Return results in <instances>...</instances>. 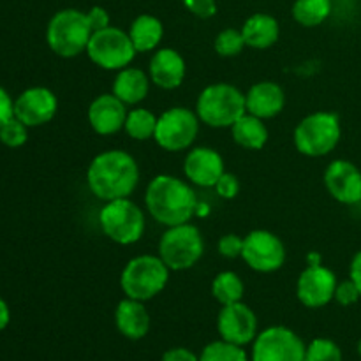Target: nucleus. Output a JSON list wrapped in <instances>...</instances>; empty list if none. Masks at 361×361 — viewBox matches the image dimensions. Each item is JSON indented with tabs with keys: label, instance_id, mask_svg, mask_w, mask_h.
<instances>
[{
	"label": "nucleus",
	"instance_id": "obj_1",
	"mask_svg": "<svg viewBox=\"0 0 361 361\" xmlns=\"http://www.w3.org/2000/svg\"><path fill=\"white\" fill-rule=\"evenodd\" d=\"M140 183V164L126 150L111 148L95 155L87 169V185L94 197L113 201L130 197Z\"/></svg>",
	"mask_w": 361,
	"mask_h": 361
},
{
	"label": "nucleus",
	"instance_id": "obj_2",
	"mask_svg": "<svg viewBox=\"0 0 361 361\" xmlns=\"http://www.w3.org/2000/svg\"><path fill=\"white\" fill-rule=\"evenodd\" d=\"M148 214L164 228L185 224L197 214V196L192 183L173 175H157L145 190Z\"/></svg>",
	"mask_w": 361,
	"mask_h": 361
},
{
	"label": "nucleus",
	"instance_id": "obj_3",
	"mask_svg": "<svg viewBox=\"0 0 361 361\" xmlns=\"http://www.w3.org/2000/svg\"><path fill=\"white\" fill-rule=\"evenodd\" d=\"M92 30L87 13L74 7L60 9L49 18L46 25V44L62 59H76L81 53H87Z\"/></svg>",
	"mask_w": 361,
	"mask_h": 361
},
{
	"label": "nucleus",
	"instance_id": "obj_4",
	"mask_svg": "<svg viewBox=\"0 0 361 361\" xmlns=\"http://www.w3.org/2000/svg\"><path fill=\"white\" fill-rule=\"evenodd\" d=\"M194 111L204 126L231 129L233 123L247 113L245 94L231 83H212L200 92Z\"/></svg>",
	"mask_w": 361,
	"mask_h": 361
},
{
	"label": "nucleus",
	"instance_id": "obj_5",
	"mask_svg": "<svg viewBox=\"0 0 361 361\" xmlns=\"http://www.w3.org/2000/svg\"><path fill=\"white\" fill-rule=\"evenodd\" d=\"M341 137L342 123L337 113L321 109L300 120L293 133V143L302 155L317 159L331 154Z\"/></svg>",
	"mask_w": 361,
	"mask_h": 361
},
{
	"label": "nucleus",
	"instance_id": "obj_6",
	"mask_svg": "<svg viewBox=\"0 0 361 361\" xmlns=\"http://www.w3.org/2000/svg\"><path fill=\"white\" fill-rule=\"evenodd\" d=\"M169 270L164 261L154 254H141L127 261L120 274V288L127 298L148 302L166 289Z\"/></svg>",
	"mask_w": 361,
	"mask_h": 361
},
{
	"label": "nucleus",
	"instance_id": "obj_7",
	"mask_svg": "<svg viewBox=\"0 0 361 361\" xmlns=\"http://www.w3.org/2000/svg\"><path fill=\"white\" fill-rule=\"evenodd\" d=\"M99 226L104 236L118 245L137 243L147 229L145 212L130 197L106 201L99 210Z\"/></svg>",
	"mask_w": 361,
	"mask_h": 361
},
{
	"label": "nucleus",
	"instance_id": "obj_8",
	"mask_svg": "<svg viewBox=\"0 0 361 361\" xmlns=\"http://www.w3.org/2000/svg\"><path fill=\"white\" fill-rule=\"evenodd\" d=\"M204 254V238L190 222L166 228L159 240V257L171 271L190 270Z\"/></svg>",
	"mask_w": 361,
	"mask_h": 361
},
{
	"label": "nucleus",
	"instance_id": "obj_9",
	"mask_svg": "<svg viewBox=\"0 0 361 361\" xmlns=\"http://www.w3.org/2000/svg\"><path fill=\"white\" fill-rule=\"evenodd\" d=\"M136 53L129 34L113 25L94 32L87 46V55L92 63L104 71H115V73L130 66Z\"/></svg>",
	"mask_w": 361,
	"mask_h": 361
},
{
	"label": "nucleus",
	"instance_id": "obj_10",
	"mask_svg": "<svg viewBox=\"0 0 361 361\" xmlns=\"http://www.w3.org/2000/svg\"><path fill=\"white\" fill-rule=\"evenodd\" d=\"M200 126L201 120L194 109L175 106L159 115L154 140L166 152L187 150L196 141Z\"/></svg>",
	"mask_w": 361,
	"mask_h": 361
},
{
	"label": "nucleus",
	"instance_id": "obj_11",
	"mask_svg": "<svg viewBox=\"0 0 361 361\" xmlns=\"http://www.w3.org/2000/svg\"><path fill=\"white\" fill-rule=\"evenodd\" d=\"M250 345V361H305L307 344L288 326H268Z\"/></svg>",
	"mask_w": 361,
	"mask_h": 361
},
{
	"label": "nucleus",
	"instance_id": "obj_12",
	"mask_svg": "<svg viewBox=\"0 0 361 361\" xmlns=\"http://www.w3.org/2000/svg\"><path fill=\"white\" fill-rule=\"evenodd\" d=\"M286 247L275 233L254 229L243 236L242 259L257 274H274L286 263Z\"/></svg>",
	"mask_w": 361,
	"mask_h": 361
},
{
	"label": "nucleus",
	"instance_id": "obj_13",
	"mask_svg": "<svg viewBox=\"0 0 361 361\" xmlns=\"http://www.w3.org/2000/svg\"><path fill=\"white\" fill-rule=\"evenodd\" d=\"M337 275L323 263L309 264L296 281V298L307 309H323L334 302Z\"/></svg>",
	"mask_w": 361,
	"mask_h": 361
},
{
	"label": "nucleus",
	"instance_id": "obj_14",
	"mask_svg": "<svg viewBox=\"0 0 361 361\" xmlns=\"http://www.w3.org/2000/svg\"><path fill=\"white\" fill-rule=\"evenodd\" d=\"M217 331L222 341L247 348L259 334L256 312L243 302L222 305L217 316Z\"/></svg>",
	"mask_w": 361,
	"mask_h": 361
},
{
	"label": "nucleus",
	"instance_id": "obj_15",
	"mask_svg": "<svg viewBox=\"0 0 361 361\" xmlns=\"http://www.w3.org/2000/svg\"><path fill=\"white\" fill-rule=\"evenodd\" d=\"M59 111V97L48 87H30L14 99V116L28 129L46 126Z\"/></svg>",
	"mask_w": 361,
	"mask_h": 361
},
{
	"label": "nucleus",
	"instance_id": "obj_16",
	"mask_svg": "<svg viewBox=\"0 0 361 361\" xmlns=\"http://www.w3.org/2000/svg\"><path fill=\"white\" fill-rule=\"evenodd\" d=\"M328 194L341 204L361 203V169L348 159H335L326 166L323 175Z\"/></svg>",
	"mask_w": 361,
	"mask_h": 361
},
{
	"label": "nucleus",
	"instance_id": "obj_17",
	"mask_svg": "<svg viewBox=\"0 0 361 361\" xmlns=\"http://www.w3.org/2000/svg\"><path fill=\"white\" fill-rule=\"evenodd\" d=\"M226 164L222 155L215 148L194 147L183 161V175L196 187H215L217 180L224 175Z\"/></svg>",
	"mask_w": 361,
	"mask_h": 361
},
{
	"label": "nucleus",
	"instance_id": "obj_18",
	"mask_svg": "<svg viewBox=\"0 0 361 361\" xmlns=\"http://www.w3.org/2000/svg\"><path fill=\"white\" fill-rule=\"evenodd\" d=\"M129 106L123 104L115 94H101L88 106V123L99 136H111L123 130Z\"/></svg>",
	"mask_w": 361,
	"mask_h": 361
},
{
	"label": "nucleus",
	"instance_id": "obj_19",
	"mask_svg": "<svg viewBox=\"0 0 361 361\" xmlns=\"http://www.w3.org/2000/svg\"><path fill=\"white\" fill-rule=\"evenodd\" d=\"M187 74V63L182 53L175 48H159L148 63V76L155 87L162 90H175L182 87Z\"/></svg>",
	"mask_w": 361,
	"mask_h": 361
},
{
	"label": "nucleus",
	"instance_id": "obj_20",
	"mask_svg": "<svg viewBox=\"0 0 361 361\" xmlns=\"http://www.w3.org/2000/svg\"><path fill=\"white\" fill-rule=\"evenodd\" d=\"M286 92L277 81L264 80L254 83L245 92V109L257 118L270 120L284 111Z\"/></svg>",
	"mask_w": 361,
	"mask_h": 361
},
{
	"label": "nucleus",
	"instance_id": "obj_21",
	"mask_svg": "<svg viewBox=\"0 0 361 361\" xmlns=\"http://www.w3.org/2000/svg\"><path fill=\"white\" fill-rule=\"evenodd\" d=\"M115 326L122 337L129 341H141L148 335L152 326V317L145 302L133 298H123L115 309Z\"/></svg>",
	"mask_w": 361,
	"mask_h": 361
},
{
	"label": "nucleus",
	"instance_id": "obj_22",
	"mask_svg": "<svg viewBox=\"0 0 361 361\" xmlns=\"http://www.w3.org/2000/svg\"><path fill=\"white\" fill-rule=\"evenodd\" d=\"M150 76L140 67H123L116 71L111 94H115L126 106H137L147 99L150 92Z\"/></svg>",
	"mask_w": 361,
	"mask_h": 361
},
{
	"label": "nucleus",
	"instance_id": "obj_23",
	"mask_svg": "<svg viewBox=\"0 0 361 361\" xmlns=\"http://www.w3.org/2000/svg\"><path fill=\"white\" fill-rule=\"evenodd\" d=\"M242 35L247 48L268 49L281 37V25L277 18L268 13H254L243 21Z\"/></svg>",
	"mask_w": 361,
	"mask_h": 361
},
{
	"label": "nucleus",
	"instance_id": "obj_24",
	"mask_svg": "<svg viewBox=\"0 0 361 361\" xmlns=\"http://www.w3.org/2000/svg\"><path fill=\"white\" fill-rule=\"evenodd\" d=\"M127 34L137 53H150L159 49L164 37V25L154 14H140L133 20Z\"/></svg>",
	"mask_w": 361,
	"mask_h": 361
},
{
	"label": "nucleus",
	"instance_id": "obj_25",
	"mask_svg": "<svg viewBox=\"0 0 361 361\" xmlns=\"http://www.w3.org/2000/svg\"><path fill=\"white\" fill-rule=\"evenodd\" d=\"M231 136L238 147L245 150H261L268 143V127L263 118L245 113L231 126Z\"/></svg>",
	"mask_w": 361,
	"mask_h": 361
},
{
	"label": "nucleus",
	"instance_id": "obj_26",
	"mask_svg": "<svg viewBox=\"0 0 361 361\" xmlns=\"http://www.w3.org/2000/svg\"><path fill=\"white\" fill-rule=\"evenodd\" d=\"M334 11L331 0H295L291 14L298 25L305 28H314L323 25Z\"/></svg>",
	"mask_w": 361,
	"mask_h": 361
},
{
	"label": "nucleus",
	"instance_id": "obj_27",
	"mask_svg": "<svg viewBox=\"0 0 361 361\" xmlns=\"http://www.w3.org/2000/svg\"><path fill=\"white\" fill-rule=\"evenodd\" d=\"M245 295V284L242 277L231 270H224L217 274L212 281V296L217 300L221 305L242 302Z\"/></svg>",
	"mask_w": 361,
	"mask_h": 361
},
{
	"label": "nucleus",
	"instance_id": "obj_28",
	"mask_svg": "<svg viewBox=\"0 0 361 361\" xmlns=\"http://www.w3.org/2000/svg\"><path fill=\"white\" fill-rule=\"evenodd\" d=\"M157 118L154 111L147 108H133L129 109L126 118V130L127 136L134 141H148L154 140L155 127H157Z\"/></svg>",
	"mask_w": 361,
	"mask_h": 361
},
{
	"label": "nucleus",
	"instance_id": "obj_29",
	"mask_svg": "<svg viewBox=\"0 0 361 361\" xmlns=\"http://www.w3.org/2000/svg\"><path fill=\"white\" fill-rule=\"evenodd\" d=\"M200 361H250V358L245 348L219 338L204 345L200 353Z\"/></svg>",
	"mask_w": 361,
	"mask_h": 361
},
{
	"label": "nucleus",
	"instance_id": "obj_30",
	"mask_svg": "<svg viewBox=\"0 0 361 361\" xmlns=\"http://www.w3.org/2000/svg\"><path fill=\"white\" fill-rule=\"evenodd\" d=\"M214 48L217 51L219 56H224V59H233V56H238L243 49L247 48L245 39H243L242 30L238 28H224L217 34L214 41Z\"/></svg>",
	"mask_w": 361,
	"mask_h": 361
},
{
	"label": "nucleus",
	"instance_id": "obj_31",
	"mask_svg": "<svg viewBox=\"0 0 361 361\" xmlns=\"http://www.w3.org/2000/svg\"><path fill=\"white\" fill-rule=\"evenodd\" d=\"M305 361H344L341 345L326 337H317L307 344Z\"/></svg>",
	"mask_w": 361,
	"mask_h": 361
},
{
	"label": "nucleus",
	"instance_id": "obj_32",
	"mask_svg": "<svg viewBox=\"0 0 361 361\" xmlns=\"http://www.w3.org/2000/svg\"><path fill=\"white\" fill-rule=\"evenodd\" d=\"M28 141V127L13 116L0 127V143L7 148H20Z\"/></svg>",
	"mask_w": 361,
	"mask_h": 361
},
{
	"label": "nucleus",
	"instance_id": "obj_33",
	"mask_svg": "<svg viewBox=\"0 0 361 361\" xmlns=\"http://www.w3.org/2000/svg\"><path fill=\"white\" fill-rule=\"evenodd\" d=\"M361 293L356 288L355 282L351 279H345V281L338 282L337 289H335V298L334 302H337L341 307H353L360 302Z\"/></svg>",
	"mask_w": 361,
	"mask_h": 361
},
{
	"label": "nucleus",
	"instance_id": "obj_34",
	"mask_svg": "<svg viewBox=\"0 0 361 361\" xmlns=\"http://www.w3.org/2000/svg\"><path fill=\"white\" fill-rule=\"evenodd\" d=\"M217 250L222 257H226V259H236V257H242L243 238L242 236L235 235V233H228V235L219 238Z\"/></svg>",
	"mask_w": 361,
	"mask_h": 361
},
{
	"label": "nucleus",
	"instance_id": "obj_35",
	"mask_svg": "<svg viewBox=\"0 0 361 361\" xmlns=\"http://www.w3.org/2000/svg\"><path fill=\"white\" fill-rule=\"evenodd\" d=\"M183 7L200 20H210L217 14V0H182Z\"/></svg>",
	"mask_w": 361,
	"mask_h": 361
},
{
	"label": "nucleus",
	"instance_id": "obj_36",
	"mask_svg": "<svg viewBox=\"0 0 361 361\" xmlns=\"http://www.w3.org/2000/svg\"><path fill=\"white\" fill-rule=\"evenodd\" d=\"M214 189L215 192H217V196L222 197V200H235L240 192L238 176L233 175V173L224 171V175L217 180Z\"/></svg>",
	"mask_w": 361,
	"mask_h": 361
},
{
	"label": "nucleus",
	"instance_id": "obj_37",
	"mask_svg": "<svg viewBox=\"0 0 361 361\" xmlns=\"http://www.w3.org/2000/svg\"><path fill=\"white\" fill-rule=\"evenodd\" d=\"M87 16H88V21H90L92 30L94 32L102 30V28L111 25V16H109V13L102 6L90 7V9L87 11Z\"/></svg>",
	"mask_w": 361,
	"mask_h": 361
},
{
	"label": "nucleus",
	"instance_id": "obj_38",
	"mask_svg": "<svg viewBox=\"0 0 361 361\" xmlns=\"http://www.w3.org/2000/svg\"><path fill=\"white\" fill-rule=\"evenodd\" d=\"M14 116V99L11 97L9 92L0 85V127L9 122Z\"/></svg>",
	"mask_w": 361,
	"mask_h": 361
},
{
	"label": "nucleus",
	"instance_id": "obj_39",
	"mask_svg": "<svg viewBox=\"0 0 361 361\" xmlns=\"http://www.w3.org/2000/svg\"><path fill=\"white\" fill-rule=\"evenodd\" d=\"M161 361H200V355L187 348H171L162 355Z\"/></svg>",
	"mask_w": 361,
	"mask_h": 361
},
{
	"label": "nucleus",
	"instance_id": "obj_40",
	"mask_svg": "<svg viewBox=\"0 0 361 361\" xmlns=\"http://www.w3.org/2000/svg\"><path fill=\"white\" fill-rule=\"evenodd\" d=\"M349 279L355 282L356 288L361 293V250L353 256L351 264H349Z\"/></svg>",
	"mask_w": 361,
	"mask_h": 361
},
{
	"label": "nucleus",
	"instance_id": "obj_41",
	"mask_svg": "<svg viewBox=\"0 0 361 361\" xmlns=\"http://www.w3.org/2000/svg\"><path fill=\"white\" fill-rule=\"evenodd\" d=\"M9 323H11V309L9 305H7L6 300L0 296V334L9 326Z\"/></svg>",
	"mask_w": 361,
	"mask_h": 361
},
{
	"label": "nucleus",
	"instance_id": "obj_42",
	"mask_svg": "<svg viewBox=\"0 0 361 361\" xmlns=\"http://www.w3.org/2000/svg\"><path fill=\"white\" fill-rule=\"evenodd\" d=\"M358 356L361 358V338H360V342H358Z\"/></svg>",
	"mask_w": 361,
	"mask_h": 361
}]
</instances>
